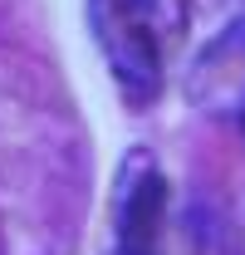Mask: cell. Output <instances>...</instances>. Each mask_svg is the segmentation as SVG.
I'll use <instances>...</instances> for the list:
<instances>
[{"label":"cell","mask_w":245,"mask_h":255,"mask_svg":"<svg viewBox=\"0 0 245 255\" xmlns=\"http://www.w3.org/2000/svg\"><path fill=\"white\" fill-rule=\"evenodd\" d=\"M236 118H241V132H245V103H241V108H236Z\"/></svg>","instance_id":"5b68a950"},{"label":"cell","mask_w":245,"mask_h":255,"mask_svg":"<svg viewBox=\"0 0 245 255\" xmlns=\"http://www.w3.org/2000/svg\"><path fill=\"white\" fill-rule=\"evenodd\" d=\"M186 30H206V39L231 25H245V0H177Z\"/></svg>","instance_id":"277c9868"},{"label":"cell","mask_w":245,"mask_h":255,"mask_svg":"<svg viewBox=\"0 0 245 255\" xmlns=\"http://www.w3.org/2000/svg\"><path fill=\"white\" fill-rule=\"evenodd\" d=\"M186 89L201 108H241L245 103V25L211 34L186 69Z\"/></svg>","instance_id":"3957f363"},{"label":"cell","mask_w":245,"mask_h":255,"mask_svg":"<svg viewBox=\"0 0 245 255\" xmlns=\"http://www.w3.org/2000/svg\"><path fill=\"white\" fill-rule=\"evenodd\" d=\"M89 30L122 98L132 108L157 103L167 84V39L186 30L177 0H89Z\"/></svg>","instance_id":"6da1fadb"},{"label":"cell","mask_w":245,"mask_h":255,"mask_svg":"<svg viewBox=\"0 0 245 255\" xmlns=\"http://www.w3.org/2000/svg\"><path fill=\"white\" fill-rule=\"evenodd\" d=\"M162 231H167V177L147 147H132L113 182L118 255H162Z\"/></svg>","instance_id":"7a4b0ae2"}]
</instances>
